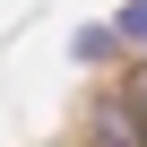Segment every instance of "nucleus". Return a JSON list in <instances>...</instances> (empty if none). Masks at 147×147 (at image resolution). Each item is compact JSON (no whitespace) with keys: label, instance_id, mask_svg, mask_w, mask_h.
Masks as SVG:
<instances>
[{"label":"nucleus","instance_id":"obj_1","mask_svg":"<svg viewBox=\"0 0 147 147\" xmlns=\"http://www.w3.org/2000/svg\"><path fill=\"white\" fill-rule=\"evenodd\" d=\"M113 43H138V52H147V0H130V9L113 18Z\"/></svg>","mask_w":147,"mask_h":147},{"label":"nucleus","instance_id":"obj_2","mask_svg":"<svg viewBox=\"0 0 147 147\" xmlns=\"http://www.w3.org/2000/svg\"><path fill=\"white\" fill-rule=\"evenodd\" d=\"M121 43H113V26H78V61H113Z\"/></svg>","mask_w":147,"mask_h":147}]
</instances>
